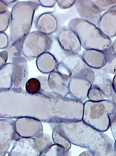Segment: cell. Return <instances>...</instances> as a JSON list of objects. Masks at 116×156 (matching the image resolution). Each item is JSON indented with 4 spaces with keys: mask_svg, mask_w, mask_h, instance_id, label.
I'll return each instance as SVG.
<instances>
[{
    "mask_svg": "<svg viewBox=\"0 0 116 156\" xmlns=\"http://www.w3.org/2000/svg\"><path fill=\"white\" fill-rule=\"evenodd\" d=\"M71 144L85 148L94 156H116V142L103 132L81 121L50 124Z\"/></svg>",
    "mask_w": 116,
    "mask_h": 156,
    "instance_id": "1",
    "label": "cell"
},
{
    "mask_svg": "<svg viewBox=\"0 0 116 156\" xmlns=\"http://www.w3.org/2000/svg\"><path fill=\"white\" fill-rule=\"evenodd\" d=\"M39 6L38 1H26L18 2L12 8L10 24L11 45L22 42L30 33L34 14Z\"/></svg>",
    "mask_w": 116,
    "mask_h": 156,
    "instance_id": "2",
    "label": "cell"
},
{
    "mask_svg": "<svg viewBox=\"0 0 116 156\" xmlns=\"http://www.w3.org/2000/svg\"><path fill=\"white\" fill-rule=\"evenodd\" d=\"M68 27L78 37L81 47L85 50L103 51L111 46L110 38L104 35L98 28L80 18L71 20Z\"/></svg>",
    "mask_w": 116,
    "mask_h": 156,
    "instance_id": "3",
    "label": "cell"
},
{
    "mask_svg": "<svg viewBox=\"0 0 116 156\" xmlns=\"http://www.w3.org/2000/svg\"><path fill=\"white\" fill-rule=\"evenodd\" d=\"M115 112L114 102L107 100L99 101L88 100L84 103L82 120L99 131L104 132L109 128L108 115Z\"/></svg>",
    "mask_w": 116,
    "mask_h": 156,
    "instance_id": "4",
    "label": "cell"
},
{
    "mask_svg": "<svg viewBox=\"0 0 116 156\" xmlns=\"http://www.w3.org/2000/svg\"><path fill=\"white\" fill-rule=\"evenodd\" d=\"M53 42L52 36L38 31L29 33L21 43V52L28 61L48 51Z\"/></svg>",
    "mask_w": 116,
    "mask_h": 156,
    "instance_id": "5",
    "label": "cell"
},
{
    "mask_svg": "<svg viewBox=\"0 0 116 156\" xmlns=\"http://www.w3.org/2000/svg\"><path fill=\"white\" fill-rule=\"evenodd\" d=\"M94 79V72L89 67L72 76L69 81L68 97L78 101H85Z\"/></svg>",
    "mask_w": 116,
    "mask_h": 156,
    "instance_id": "6",
    "label": "cell"
},
{
    "mask_svg": "<svg viewBox=\"0 0 116 156\" xmlns=\"http://www.w3.org/2000/svg\"><path fill=\"white\" fill-rule=\"evenodd\" d=\"M48 51L56 58L58 63H61L70 71L72 76L78 73L88 67L84 62L81 55H70L62 49L59 46L56 37Z\"/></svg>",
    "mask_w": 116,
    "mask_h": 156,
    "instance_id": "7",
    "label": "cell"
},
{
    "mask_svg": "<svg viewBox=\"0 0 116 156\" xmlns=\"http://www.w3.org/2000/svg\"><path fill=\"white\" fill-rule=\"evenodd\" d=\"M43 151V147L38 137H20L15 140L8 156H40Z\"/></svg>",
    "mask_w": 116,
    "mask_h": 156,
    "instance_id": "8",
    "label": "cell"
},
{
    "mask_svg": "<svg viewBox=\"0 0 116 156\" xmlns=\"http://www.w3.org/2000/svg\"><path fill=\"white\" fill-rule=\"evenodd\" d=\"M15 131L20 137H35L43 133L41 122L37 119L23 117L15 120Z\"/></svg>",
    "mask_w": 116,
    "mask_h": 156,
    "instance_id": "9",
    "label": "cell"
},
{
    "mask_svg": "<svg viewBox=\"0 0 116 156\" xmlns=\"http://www.w3.org/2000/svg\"><path fill=\"white\" fill-rule=\"evenodd\" d=\"M56 38L62 49L70 55H78L81 51V46L78 37L69 28L61 29Z\"/></svg>",
    "mask_w": 116,
    "mask_h": 156,
    "instance_id": "10",
    "label": "cell"
},
{
    "mask_svg": "<svg viewBox=\"0 0 116 156\" xmlns=\"http://www.w3.org/2000/svg\"><path fill=\"white\" fill-rule=\"evenodd\" d=\"M12 86L11 89L22 91L25 85L28 75V67L27 60L22 56L13 57Z\"/></svg>",
    "mask_w": 116,
    "mask_h": 156,
    "instance_id": "11",
    "label": "cell"
},
{
    "mask_svg": "<svg viewBox=\"0 0 116 156\" xmlns=\"http://www.w3.org/2000/svg\"><path fill=\"white\" fill-rule=\"evenodd\" d=\"M15 120L0 119V156L6 155L14 141L15 134Z\"/></svg>",
    "mask_w": 116,
    "mask_h": 156,
    "instance_id": "12",
    "label": "cell"
},
{
    "mask_svg": "<svg viewBox=\"0 0 116 156\" xmlns=\"http://www.w3.org/2000/svg\"><path fill=\"white\" fill-rule=\"evenodd\" d=\"M75 5L80 18L97 26L102 14L92 0H76Z\"/></svg>",
    "mask_w": 116,
    "mask_h": 156,
    "instance_id": "13",
    "label": "cell"
},
{
    "mask_svg": "<svg viewBox=\"0 0 116 156\" xmlns=\"http://www.w3.org/2000/svg\"><path fill=\"white\" fill-rule=\"evenodd\" d=\"M93 70L94 73L93 84L97 86L108 100L116 102V92L110 76L101 69Z\"/></svg>",
    "mask_w": 116,
    "mask_h": 156,
    "instance_id": "14",
    "label": "cell"
},
{
    "mask_svg": "<svg viewBox=\"0 0 116 156\" xmlns=\"http://www.w3.org/2000/svg\"><path fill=\"white\" fill-rule=\"evenodd\" d=\"M98 27L107 37L113 38L116 35V5L101 15Z\"/></svg>",
    "mask_w": 116,
    "mask_h": 156,
    "instance_id": "15",
    "label": "cell"
},
{
    "mask_svg": "<svg viewBox=\"0 0 116 156\" xmlns=\"http://www.w3.org/2000/svg\"><path fill=\"white\" fill-rule=\"evenodd\" d=\"M70 80L61 76L56 71H54L48 75L49 87L54 93L61 97L68 98Z\"/></svg>",
    "mask_w": 116,
    "mask_h": 156,
    "instance_id": "16",
    "label": "cell"
},
{
    "mask_svg": "<svg viewBox=\"0 0 116 156\" xmlns=\"http://www.w3.org/2000/svg\"><path fill=\"white\" fill-rule=\"evenodd\" d=\"M35 24L38 31L50 35L56 31L58 27L57 19L50 12L38 16L35 20Z\"/></svg>",
    "mask_w": 116,
    "mask_h": 156,
    "instance_id": "17",
    "label": "cell"
},
{
    "mask_svg": "<svg viewBox=\"0 0 116 156\" xmlns=\"http://www.w3.org/2000/svg\"><path fill=\"white\" fill-rule=\"evenodd\" d=\"M81 56L87 65L92 69H101L106 63V58L102 51L94 49L85 50Z\"/></svg>",
    "mask_w": 116,
    "mask_h": 156,
    "instance_id": "18",
    "label": "cell"
},
{
    "mask_svg": "<svg viewBox=\"0 0 116 156\" xmlns=\"http://www.w3.org/2000/svg\"><path fill=\"white\" fill-rule=\"evenodd\" d=\"M58 63L56 58L48 51L39 55L36 60V66L38 70L45 74L56 71Z\"/></svg>",
    "mask_w": 116,
    "mask_h": 156,
    "instance_id": "19",
    "label": "cell"
},
{
    "mask_svg": "<svg viewBox=\"0 0 116 156\" xmlns=\"http://www.w3.org/2000/svg\"><path fill=\"white\" fill-rule=\"evenodd\" d=\"M13 63H6L0 67V91L11 89L12 86Z\"/></svg>",
    "mask_w": 116,
    "mask_h": 156,
    "instance_id": "20",
    "label": "cell"
},
{
    "mask_svg": "<svg viewBox=\"0 0 116 156\" xmlns=\"http://www.w3.org/2000/svg\"><path fill=\"white\" fill-rule=\"evenodd\" d=\"M52 129V137L54 143L60 145L64 148L66 152H69L71 146V142L57 129Z\"/></svg>",
    "mask_w": 116,
    "mask_h": 156,
    "instance_id": "21",
    "label": "cell"
},
{
    "mask_svg": "<svg viewBox=\"0 0 116 156\" xmlns=\"http://www.w3.org/2000/svg\"><path fill=\"white\" fill-rule=\"evenodd\" d=\"M71 152H66L64 148L60 145L53 144L48 147L45 151L41 154L40 156H69Z\"/></svg>",
    "mask_w": 116,
    "mask_h": 156,
    "instance_id": "22",
    "label": "cell"
},
{
    "mask_svg": "<svg viewBox=\"0 0 116 156\" xmlns=\"http://www.w3.org/2000/svg\"><path fill=\"white\" fill-rule=\"evenodd\" d=\"M88 98L90 101H99L105 100V96L97 86L93 84L88 92Z\"/></svg>",
    "mask_w": 116,
    "mask_h": 156,
    "instance_id": "23",
    "label": "cell"
},
{
    "mask_svg": "<svg viewBox=\"0 0 116 156\" xmlns=\"http://www.w3.org/2000/svg\"><path fill=\"white\" fill-rule=\"evenodd\" d=\"M25 90L27 93L31 94L39 93L41 90L40 82L37 78H31L26 82Z\"/></svg>",
    "mask_w": 116,
    "mask_h": 156,
    "instance_id": "24",
    "label": "cell"
},
{
    "mask_svg": "<svg viewBox=\"0 0 116 156\" xmlns=\"http://www.w3.org/2000/svg\"><path fill=\"white\" fill-rule=\"evenodd\" d=\"M95 6L101 12L108 11L116 5V0H92Z\"/></svg>",
    "mask_w": 116,
    "mask_h": 156,
    "instance_id": "25",
    "label": "cell"
},
{
    "mask_svg": "<svg viewBox=\"0 0 116 156\" xmlns=\"http://www.w3.org/2000/svg\"><path fill=\"white\" fill-rule=\"evenodd\" d=\"M11 12L8 10L0 13V32H4L10 25Z\"/></svg>",
    "mask_w": 116,
    "mask_h": 156,
    "instance_id": "26",
    "label": "cell"
},
{
    "mask_svg": "<svg viewBox=\"0 0 116 156\" xmlns=\"http://www.w3.org/2000/svg\"><path fill=\"white\" fill-rule=\"evenodd\" d=\"M37 78L40 82L41 84V90L39 92L42 93L52 91L49 87L48 77L42 76V75H39L37 76Z\"/></svg>",
    "mask_w": 116,
    "mask_h": 156,
    "instance_id": "27",
    "label": "cell"
},
{
    "mask_svg": "<svg viewBox=\"0 0 116 156\" xmlns=\"http://www.w3.org/2000/svg\"><path fill=\"white\" fill-rule=\"evenodd\" d=\"M11 44L7 34L4 32H0V49H6Z\"/></svg>",
    "mask_w": 116,
    "mask_h": 156,
    "instance_id": "28",
    "label": "cell"
},
{
    "mask_svg": "<svg viewBox=\"0 0 116 156\" xmlns=\"http://www.w3.org/2000/svg\"><path fill=\"white\" fill-rule=\"evenodd\" d=\"M109 127H110L114 140H116V112L109 114Z\"/></svg>",
    "mask_w": 116,
    "mask_h": 156,
    "instance_id": "29",
    "label": "cell"
},
{
    "mask_svg": "<svg viewBox=\"0 0 116 156\" xmlns=\"http://www.w3.org/2000/svg\"><path fill=\"white\" fill-rule=\"evenodd\" d=\"M75 0H57V4L61 9H69L75 5Z\"/></svg>",
    "mask_w": 116,
    "mask_h": 156,
    "instance_id": "30",
    "label": "cell"
},
{
    "mask_svg": "<svg viewBox=\"0 0 116 156\" xmlns=\"http://www.w3.org/2000/svg\"><path fill=\"white\" fill-rule=\"evenodd\" d=\"M57 0H40L38 1L40 6L45 8H52L57 3Z\"/></svg>",
    "mask_w": 116,
    "mask_h": 156,
    "instance_id": "31",
    "label": "cell"
},
{
    "mask_svg": "<svg viewBox=\"0 0 116 156\" xmlns=\"http://www.w3.org/2000/svg\"><path fill=\"white\" fill-rule=\"evenodd\" d=\"M8 58V54L5 50L0 51V67L6 64Z\"/></svg>",
    "mask_w": 116,
    "mask_h": 156,
    "instance_id": "32",
    "label": "cell"
},
{
    "mask_svg": "<svg viewBox=\"0 0 116 156\" xmlns=\"http://www.w3.org/2000/svg\"><path fill=\"white\" fill-rule=\"evenodd\" d=\"M3 3L5 4L7 7H13L18 2V1H12V0H4V1H1Z\"/></svg>",
    "mask_w": 116,
    "mask_h": 156,
    "instance_id": "33",
    "label": "cell"
},
{
    "mask_svg": "<svg viewBox=\"0 0 116 156\" xmlns=\"http://www.w3.org/2000/svg\"><path fill=\"white\" fill-rule=\"evenodd\" d=\"M8 7L1 1H0V13L7 10Z\"/></svg>",
    "mask_w": 116,
    "mask_h": 156,
    "instance_id": "34",
    "label": "cell"
},
{
    "mask_svg": "<svg viewBox=\"0 0 116 156\" xmlns=\"http://www.w3.org/2000/svg\"><path fill=\"white\" fill-rule=\"evenodd\" d=\"M80 156H94V155L93 153L88 150V151L84 152L81 153Z\"/></svg>",
    "mask_w": 116,
    "mask_h": 156,
    "instance_id": "35",
    "label": "cell"
},
{
    "mask_svg": "<svg viewBox=\"0 0 116 156\" xmlns=\"http://www.w3.org/2000/svg\"><path fill=\"white\" fill-rule=\"evenodd\" d=\"M112 49L113 51H114V53H116V41L114 40V41L112 44L111 45Z\"/></svg>",
    "mask_w": 116,
    "mask_h": 156,
    "instance_id": "36",
    "label": "cell"
},
{
    "mask_svg": "<svg viewBox=\"0 0 116 156\" xmlns=\"http://www.w3.org/2000/svg\"><path fill=\"white\" fill-rule=\"evenodd\" d=\"M112 85L113 88L114 90V91L116 92V75L114 76V78H113V81H112Z\"/></svg>",
    "mask_w": 116,
    "mask_h": 156,
    "instance_id": "37",
    "label": "cell"
}]
</instances>
